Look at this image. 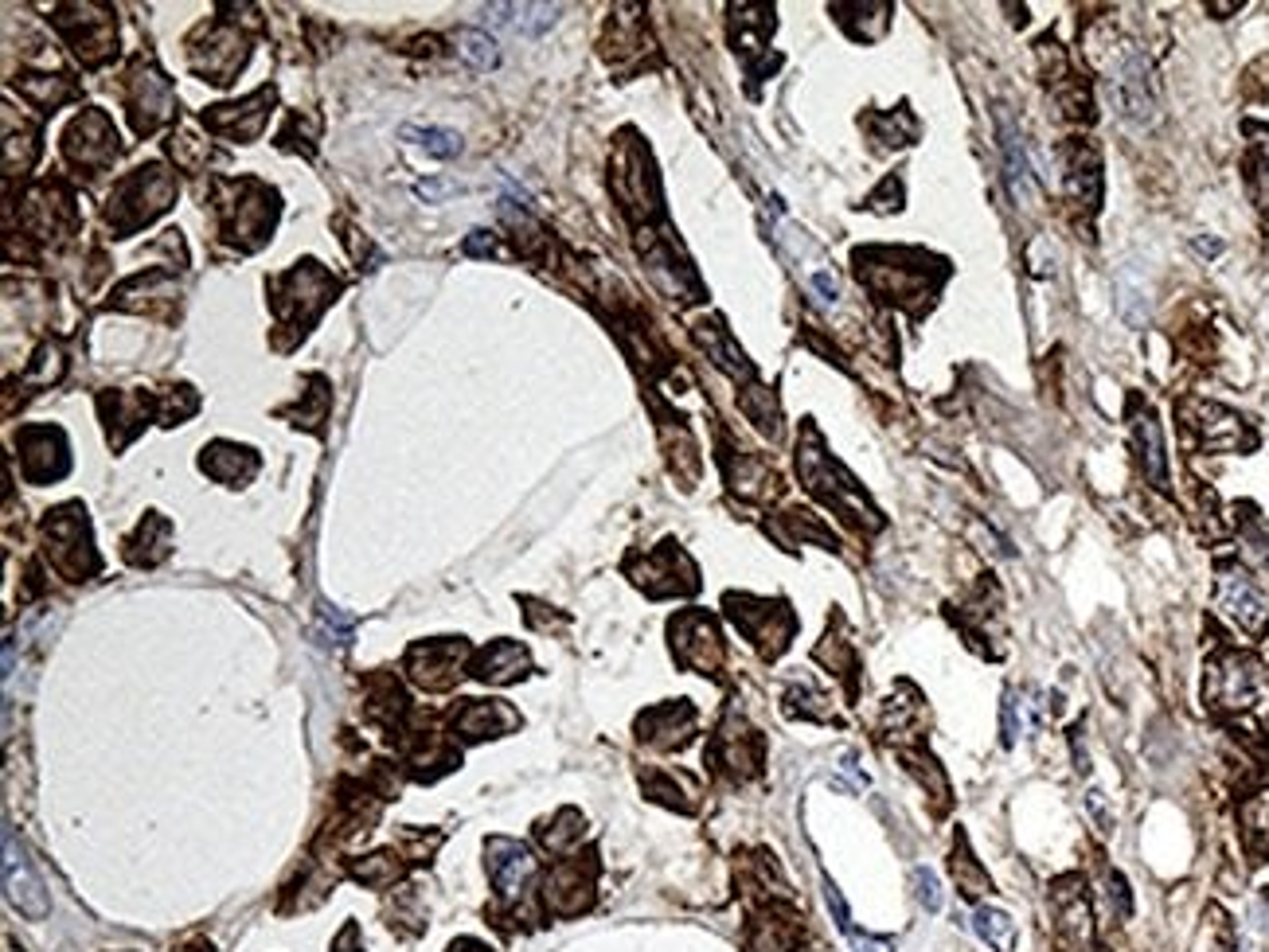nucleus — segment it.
Masks as SVG:
<instances>
[{
    "label": "nucleus",
    "instance_id": "obj_7",
    "mask_svg": "<svg viewBox=\"0 0 1269 952\" xmlns=\"http://www.w3.org/2000/svg\"><path fill=\"white\" fill-rule=\"evenodd\" d=\"M113 141H118V137H113L110 122H106L103 113H82L79 122L67 129L63 149L82 164H103L106 156L113 153Z\"/></svg>",
    "mask_w": 1269,
    "mask_h": 952
},
{
    "label": "nucleus",
    "instance_id": "obj_6",
    "mask_svg": "<svg viewBox=\"0 0 1269 952\" xmlns=\"http://www.w3.org/2000/svg\"><path fill=\"white\" fill-rule=\"evenodd\" d=\"M1258 684H1261L1258 664H1250L1242 656H1227L1211 672V699H1218L1223 707H1246L1258 695Z\"/></svg>",
    "mask_w": 1269,
    "mask_h": 952
},
{
    "label": "nucleus",
    "instance_id": "obj_21",
    "mask_svg": "<svg viewBox=\"0 0 1269 952\" xmlns=\"http://www.w3.org/2000/svg\"><path fill=\"white\" fill-rule=\"evenodd\" d=\"M914 886H918V901L926 906V910L930 913L942 910V886H938L930 867H918V871H914Z\"/></svg>",
    "mask_w": 1269,
    "mask_h": 952
},
{
    "label": "nucleus",
    "instance_id": "obj_25",
    "mask_svg": "<svg viewBox=\"0 0 1269 952\" xmlns=\"http://www.w3.org/2000/svg\"><path fill=\"white\" fill-rule=\"evenodd\" d=\"M465 254H473V258H489V254H496V243H492L489 231H473V235L465 238Z\"/></svg>",
    "mask_w": 1269,
    "mask_h": 952
},
{
    "label": "nucleus",
    "instance_id": "obj_19",
    "mask_svg": "<svg viewBox=\"0 0 1269 952\" xmlns=\"http://www.w3.org/2000/svg\"><path fill=\"white\" fill-rule=\"evenodd\" d=\"M513 24L520 31H528V36H540V31H547L555 24V16H559V4H513Z\"/></svg>",
    "mask_w": 1269,
    "mask_h": 952
},
{
    "label": "nucleus",
    "instance_id": "obj_18",
    "mask_svg": "<svg viewBox=\"0 0 1269 952\" xmlns=\"http://www.w3.org/2000/svg\"><path fill=\"white\" fill-rule=\"evenodd\" d=\"M458 47L477 71H489V67H496V59H501V55H496V40H492L489 31H461Z\"/></svg>",
    "mask_w": 1269,
    "mask_h": 952
},
{
    "label": "nucleus",
    "instance_id": "obj_27",
    "mask_svg": "<svg viewBox=\"0 0 1269 952\" xmlns=\"http://www.w3.org/2000/svg\"><path fill=\"white\" fill-rule=\"evenodd\" d=\"M813 286H817L820 293H824V301H836V298H840L836 277H829V274H813Z\"/></svg>",
    "mask_w": 1269,
    "mask_h": 952
},
{
    "label": "nucleus",
    "instance_id": "obj_16",
    "mask_svg": "<svg viewBox=\"0 0 1269 952\" xmlns=\"http://www.w3.org/2000/svg\"><path fill=\"white\" fill-rule=\"evenodd\" d=\"M1136 441H1141V450H1145V469L1148 477L1157 484H1164V441H1160V426L1157 418H1141L1136 422Z\"/></svg>",
    "mask_w": 1269,
    "mask_h": 952
},
{
    "label": "nucleus",
    "instance_id": "obj_9",
    "mask_svg": "<svg viewBox=\"0 0 1269 952\" xmlns=\"http://www.w3.org/2000/svg\"><path fill=\"white\" fill-rule=\"evenodd\" d=\"M523 672H528V652H523L520 645H513V640L492 645L489 652L477 660V676H481L485 684H513V679H520Z\"/></svg>",
    "mask_w": 1269,
    "mask_h": 952
},
{
    "label": "nucleus",
    "instance_id": "obj_5",
    "mask_svg": "<svg viewBox=\"0 0 1269 952\" xmlns=\"http://www.w3.org/2000/svg\"><path fill=\"white\" fill-rule=\"evenodd\" d=\"M1218 605H1223V613L1234 617L1246 633H1261L1269 621V602L1258 594V585L1250 582L1246 574H1223L1218 578Z\"/></svg>",
    "mask_w": 1269,
    "mask_h": 952
},
{
    "label": "nucleus",
    "instance_id": "obj_1",
    "mask_svg": "<svg viewBox=\"0 0 1269 952\" xmlns=\"http://www.w3.org/2000/svg\"><path fill=\"white\" fill-rule=\"evenodd\" d=\"M1109 102H1114L1117 118L1133 125L1157 118V82H1152V67L1145 55L1125 52V59L1109 71Z\"/></svg>",
    "mask_w": 1269,
    "mask_h": 952
},
{
    "label": "nucleus",
    "instance_id": "obj_3",
    "mask_svg": "<svg viewBox=\"0 0 1269 952\" xmlns=\"http://www.w3.org/2000/svg\"><path fill=\"white\" fill-rule=\"evenodd\" d=\"M4 886H9V901L24 913V917H43V913H47L43 882L31 874L28 859L16 851V836H12V828H4Z\"/></svg>",
    "mask_w": 1269,
    "mask_h": 952
},
{
    "label": "nucleus",
    "instance_id": "obj_23",
    "mask_svg": "<svg viewBox=\"0 0 1269 952\" xmlns=\"http://www.w3.org/2000/svg\"><path fill=\"white\" fill-rule=\"evenodd\" d=\"M320 621H325V633L337 640V645H344L352 636V617H344L340 609H332V605H320Z\"/></svg>",
    "mask_w": 1269,
    "mask_h": 952
},
{
    "label": "nucleus",
    "instance_id": "obj_15",
    "mask_svg": "<svg viewBox=\"0 0 1269 952\" xmlns=\"http://www.w3.org/2000/svg\"><path fill=\"white\" fill-rule=\"evenodd\" d=\"M402 137H407V141H414L419 149H426L431 156H441V161H450V156L461 153V137L453 134V129H438V125H426V129H419V125H407V129H402Z\"/></svg>",
    "mask_w": 1269,
    "mask_h": 952
},
{
    "label": "nucleus",
    "instance_id": "obj_14",
    "mask_svg": "<svg viewBox=\"0 0 1269 952\" xmlns=\"http://www.w3.org/2000/svg\"><path fill=\"white\" fill-rule=\"evenodd\" d=\"M972 929L981 941H988L996 952H1012L1015 949V925L1004 910H977L972 913Z\"/></svg>",
    "mask_w": 1269,
    "mask_h": 952
},
{
    "label": "nucleus",
    "instance_id": "obj_4",
    "mask_svg": "<svg viewBox=\"0 0 1269 952\" xmlns=\"http://www.w3.org/2000/svg\"><path fill=\"white\" fill-rule=\"evenodd\" d=\"M489 874L496 882V894L504 901H516L532 882L535 859L528 855V847L513 840H489Z\"/></svg>",
    "mask_w": 1269,
    "mask_h": 952
},
{
    "label": "nucleus",
    "instance_id": "obj_8",
    "mask_svg": "<svg viewBox=\"0 0 1269 952\" xmlns=\"http://www.w3.org/2000/svg\"><path fill=\"white\" fill-rule=\"evenodd\" d=\"M458 660H461V645H450V640H434V645L410 648L407 667H410V676L419 679V684L450 687L453 672H458Z\"/></svg>",
    "mask_w": 1269,
    "mask_h": 952
},
{
    "label": "nucleus",
    "instance_id": "obj_17",
    "mask_svg": "<svg viewBox=\"0 0 1269 952\" xmlns=\"http://www.w3.org/2000/svg\"><path fill=\"white\" fill-rule=\"evenodd\" d=\"M1059 922H1063L1066 941H1075V944H1086L1090 941V933H1094V925H1090V906H1086L1082 894H1075V898H1066L1063 906H1059Z\"/></svg>",
    "mask_w": 1269,
    "mask_h": 952
},
{
    "label": "nucleus",
    "instance_id": "obj_29",
    "mask_svg": "<svg viewBox=\"0 0 1269 952\" xmlns=\"http://www.w3.org/2000/svg\"><path fill=\"white\" fill-rule=\"evenodd\" d=\"M453 192V184H419V195L422 199H438V195Z\"/></svg>",
    "mask_w": 1269,
    "mask_h": 952
},
{
    "label": "nucleus",
    "instance_id": "obj_2",
    "mask_svg": "<svg viewBox=\"0 0 1269 952\" xmlns=\"http://www.w3.org/2000/svg\"><path fill=\"white\" fill-rule=\"evenodd\" d=\"M672 645L676 656L687 667H696L704 676H715L719 660H723V645H719V629L707 613H684L672 621Z\"/></svg>",
    "mask_w": 1269,
    "mask_h": 952
},
{
    "label": "nucleus",
    "instance_id": "obj_22",
    "mask_svg": "<svg viewBox=\"0 0 1269 952\" xmlns=\"http://www.w3.org/2000/svg\"><path fill=\"white\" fill-rule=\"evenodd\" d=\"M359 879L371 882V886H383V882H391L395 874H399V863H395V855H376V859L368 863V867H359Z\"/></svg>",
    "mask_w": 1269,
    "mask_h": 952
},
{
    "label": "nucleus",
    "instance_id": "obj_28",
    "mask_svg": "<svg viewBox=\"0 0 1269 952\" xmlns=\"http://www.w3.org/2000/svg\"><path fill=\"white\" fill-rule=\"evenodd\" d=\"M851 952H891V944L871 941V937H851Z\"/></svg>",
    "mask_w": 1269,
    "mask_h": 952
},
{
    "label": "nucleus",
    "instance_id": "obj_26",
    "mask_svg": "<svg viewBox=\"0 0 1269 952\" xmlns=\"http://www.w3.org/2000/svg\"><path fill=\"white\" fill-rule=\"evenodd\" d=\"M1020 722H1015V695H1004V746H1015Z\"/></svg>",
    "mask_w": 1269,
    "mask_h": 952
},
{
    "label": "nucleus",
    "instance_id": "obj_10",
    "mask_svg": "<svg viewBox=\"0 0 1269 952\" xmlns=\"http://www.w3.org/2000/svg\"><path fill=\"white\" fill-rule=\"evenodd\" d=\"M692 707H660V710H649L645 718H641V737H649V742H656V746H680L687 737V730H692Z\"/></svg>",
    "mask_w": 1269,
    "mask_h": 952
},
{
    "label": "nucleus",
    "instance_id": "obj_12",
    "mask_svg": "<svg viewBox=\"0 0 1269 952\" xmlns=\"http://www.w3.org/2000/svg\"><path fill=\"white\" fill-rule=\"evenodd\" d=\"M1000 137H1004V141H1000L1004 164H1008V184H1012L1015 199H1020V204H1027V199H1032V204H1035V176H1032V164H1027L1024 149H1020V134H1015L1012 125H1004Z\"/></svg>",
    "mask_w": 1269,
    "mask_h": 952
},
{
    "label": "nucleus",
    "instance_id": "obj_24",
    "mask_svg": "<svg viewBox=\"0 0 1269 952\" xmlns=\"http://www.w3.org/2000/svg\"><path fill=\"white\" fill-rule=\"evenodd\" d=\"M824 898H829V910L832 917H836V925L844 933H851V917H848V906H844V898H840V891L832 886V882H824Z\"/></svg>",
    "mask_w": 1269,
    "mask_h": 952
},
{
    "label": "nucleus",
    "instance_id": "obj_13",
    "mask_svg": "<svg viewBox=\"0 0 1269 952\" xmlns=\"http://www.w3.org/2000/svg\"><path fill=\"white\" fill-rule=\"evenodd\" d=\"M590 874H583V863H567V867H559V871L551 874V882H547V901H551L555 910L567 913V894H574V910H583L586 901H590Z\"/></svg>",
    "mask_w": 1269,
    "mask_h": 952
},
{
    "label": "nucleus",
    "instance_id": "obj_30",
    "mask_svg": "<svg viewBox=\"0 0 1269 952\" xmlns=\"http://www.w3.org/2000/svg\"><path fill=\"white\" fill-rule=\"evenodd\" d=\"M185 952H212V949H204V944H200V949H185Z\"/></svg>",
    "mask_w": 1269,
    "mask_h": 952
},
{
    "label": "nucleus",
    "instance_id": "obj_20",
    "mask_svg": "<svg viewBox=\"0 0 1269 952\" xmlns=\"http://www.w3.org/2000/svg\"><path fill=\"white\" fill-rule=\"evenodd\" d=\"M953 871H957V882H961V894H969V898H981L984 891H988V874L972 863L969 847H961L957 843V859H953Z\"/></svg>",
    "mask_w": 1269,
    "mask_h": 952
},
{
    "label": "nucleus",
    "instance_id": "obj_11",
    "mask_svg": "<svg viewBox=\"0 0 1269 952\" xmlns=\"http://www.w3.org/2000/svg\"><path fill=\"white\" fill-rule=\"evenodd\" d=\"M516 727V715L504 703H469V707L458 715V730L465 737H485V734H501V730Z\"/></svg>",
    "mask_w": 1269,
    "mask_h": 952
}]
</instances>
